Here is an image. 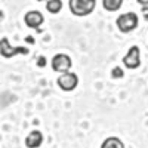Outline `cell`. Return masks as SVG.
<instances>
[{"instance_id": "1", "label": "cell", "mask_w": 148, "mask_h": 148, "mask_svg": "<svg viewBox=\"0 0 148 148\" xmlns=\"http://www.w3.org/2000/svg\"><path fill=\"white\" fill-rule=\"evenodd\" d=\"M70 10L76 16H88L95 10L96 0H70Z\"/></svg>"}, {"instance_id": "2", "label": "cell", "mask_w": 148, "mask_h": 148, "mask_svg": "<svg viewBox=\"0 0 148 148\" xmlns=\"http://www.w3.org/2000/svg\"><path fill=\"white\" fill-rule=\"evenodd\" d=\"M138 24H139V19H138V15L135 14V12H126V14H121L116 19V25H117V28L121 33H130L133 30H136Z\"/></svg>"}, {"instance_id": "3", "label": "cell", "mask_w": 148, "mask_h": 148, "mask_svg": "<svg viewBox=\"0 0 148 148\" xmlns=\"http://www.w3.org/2000/svg\"><path fill=\"white\" fill-rule=\"evenodd\" d=\"M56 84L59 86L61 90H64V92H73L74 89L77 88V84H79V76H77L76 73H73V71L62 73L56 79Z\"/></svg>"}, {"instance_id": "4", "label": "cell", "mask_w": 148, "mask_h": 148, "mask_svg": "<svg viewBox=\"0 0 148 148\" xmlns=\"http://www.w3.org/2000/svg\"><path fill=\"white\" fill-rule=\"evenodd\" d=\"M30 51L28 47H22V46H18V47H12L9 45V40L6 39V37H3V39H0V55H2L3 58H12L15 55H28Z\"/></svg>"}, {"instance_id": "5", "label": "cell", "mask_w": 148, "mask_h": 148, "mask_svg": "<svg viewBox=\"0 0 148 148\" xmlns=\"http://www.w3.org/2000/svg\"><path fill=\"white\" fill-rule=\"evenodd\" d=\"M73 67V61L67 53H56L52 58V70L56 73H68Z\"/></svg>"}, {"instance_id": "6", "label": "cell", "mask_w": 148, "mask_h": 148, "mask_svg": "<svg viewBox=\"0 0 148 148\" xmlns=\"http://www.w3.org/2000/svg\"><path fill=\"white\" fill-rule=\"evenodd\" d=\"M123 65L127 70H136L141 65V51L138 46H132L123 56Z\"/></svg>"}, {"instance_id": "7", "label": "cell", "mask_w": 148, "mask_h": 148, "mask_svg": "<svg viewBox=\"0 0 148 148\" xmlns=\"http://www.w3.org/2000/svg\"><path fill=\"white\" fill-rule=\"evenodd\" d=\"M24 21H25L27 27H30V28H39L43 24L45 18L42 15V12H39V10H30V12L25 14V16H24Z\"/></svg>"}, {"instance_id": "8", "label": "cell", "mask_w": 148, "mask_h": 148, "mask_svg": "<svg viewBox=\"0 0 148 148\" xmlns=\"http://www.w3.org/2000/svg\"><path fill=\"white\" fill-rule=\"evenodd\" d=\"M43 144V133L40 130H31L25 138L27 148H39Z\"/></svg>"}, {"instance_id": "9", "label": "cell", "mask_w": 148, "mask_h": 148, "mask_svg": "<svg viewBox=\"0 0 148 148\" xmlns=\"http://www.w3.org/2000/svg\"><path fill=\"white\" fill-rule=\"evenodd\" d=\"M101 148H126L123 141L120 138H116V136H110L107 139H104Z\"/></svg>"}, {"instance_id": "10", "label": "cell", "mask_w": 148, "mask_h": 148, "mask_svg": "<svg viewBox=\"0 0 148 148\" xmlns=\"http://www.w3.org/2000/svg\"><path fill=\"white\" fill-rule=\"evenodd\" d=\"M123 0H102V6L108 12H116L121 8Z\"/></svg>"}, {"instance_id": "11", "label": "cell", "mask_w": 148, "mask_h": 148, "mask_svg": "<svg viewBox=\"0 0 148 148\" xmlns=\"http://www.w3.org/2000/svg\"><path fill=\"white\" fill-rule=\"evenodd\" d=\"M46 9H47V12H51V14H59L61 9H62V2H61V0H47Z\"/></svg>"}, {"instance_id": "12", "label": "cell", "mask_w": 148, "mask_h": 148, "mask_svg": "<svg viewBox=\"0 0 148 148\" xmlns=\"http://www.w3.org/2000/svg\"><path fill=\"white\" fill-rule=\"evenodd\" d=\"M111 76H113V79H121L123 76H125V71H123V68H120V67H114L113 70H111Z\"/></svg>"}, {"instance_id": "13", "label": "cell", "mask_w": 148, "mask_h": 148, "mask_svg": "<svg viewBox=\"0 0 148 148\" xmlns=\"http://www.w3.org/2000/svg\"><path fill=\"white\" fill-rule=\"evenodd\" d=\"M37 67H46V58L45 56H40L39 59H37Z\"/></svg>"}, {"instance_id": "14", "label": "cell", "mask_w": 148, "mask_h": 148, "mask_svg": "<svg viewBox=\"0 0 148 148\" xmlns=\"http://www.w3.org/2000/svg\"><path fill=\"white\" fill-rule=\"evenodd\" d=\"M141 12H142L144 18H145V19L148 21V6H142V10H141Z\"/></svg>"}, {"instance_id": "15", "label": "cell", "mask_w": 148, "mask_h": 148, "mask_svg": "<svg viewBox=\"0 0 148 148\" xmlns=\"http://www.w3.org/2000/svg\"><path fill=\"white\" fill-rule=\"evenodd\" d=\"M136 2L139 5H142V6H148V0H136Z\"/></svg>"}, {"instance_id": "16", "label": "cell", "mask_w": 148, "mask_h": 148, "mask_svg": "<svg viewBox=\"0 0 148 148\" xmlns=\"http://www.w3.org/2000/svg\"><path fill=\"white\" fill-rule=\"evenodd\" d=\"M25 40H27L28 43H31V45L34 43V39H33V37H27V39H25Z\"/></svg>"}, {"instance_id": "17", "label": "cell", "mask_w": 148, "mask_h": 148, "mask_svg": "<svg viewBox=\"0 0 148 148\" xmlns=\"http://www.w3.org/2000/svg\"><path fill=\"white\" fill-rule=\"evenodd\" d=\"M3 18V12H0V19H2Z\"/></svg>"}, {"instance_id": "18", "label": "cell", "mask_w": 148, "mask_h": 148, "mask_svg": "<svg viewBox=\"0 0 148 148\" xmlns=\"http://www.w3.org/2000/svg\"><path fill=\"white\" fill-rule=\"evenodd\" d=\"M37 2H47V0H37Z\"/></svg>"}]
</instances>
